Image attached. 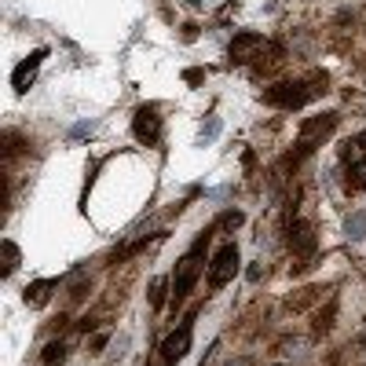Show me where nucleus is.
I'll use <instances>...</instances> for the list:
<instances>
[{
  "instance_id": "f257e3e1",
  "label": "nucleus",
  "mask_w": 366,
  "mask_h": 366,
  "mask_svg": "<svg viewBox=\"0 0 366 366\" xmlns=\"http://www.w3.org/2000/svg\"><path fill=\"white\" fill-rule=\"evenodd\" d=\"M326 85H330V77H326L322 70H315V73L300 77V81H279V85H271L264 92V103H268V107H279V110H300L304 103L322 96Z\"/></svg>"
},
{
  "instance_id": "f03ea898",
  "label": "nucleus",
  "mask_w": 366,
  "mask_h": 366,
  "mask_svg": "<svg viewBox=\"0 0 366 366\" xmlns=\"http://www.w3.org/2000/svg\"><path fill=\"white\" fill-rule=\"evenodd\" d=\"M216 234V224L213 227H205V231H198V238H194V245L187 253H183V260L176 264V279H173V311L187 300V293L194 290V282H198V274H202V256H205V245H209V238Z\"/></svg>"
},
{
  "instance_id": "7ed1b4c3",
  "label": "nucleus",
  "mask_w": 366,
  "mask_h": 366,
  "mask_svg": "<svg viewBox=\"0 0 366 366\" xmlns=\"http://www.w3.org/2000/svg\"><path fill=\"white\" fill-rule=\"evenodd\" d=\"M333 128H337V114H319V117H308V121L300 125L297 147H293V154H290V158H286V165H293V168H297V165L304 162L311 150H315V147H322V139L330 136Z\"/></svg>"
},
{
  "instance_id": "20e7f679",
  "label": "nucleus",
  "mask_w": 366,
  "mask_h": 366,
  "mask_svg": "<svg viewBox=\"0 0 366 366\" xmlns=\"http://www.w3.org/2000/svg\"><path fill=\"white\" fill-rule=\"evenodd\" d=\"M290 250H293V274L308 271L311 268V256L319 250V238H315V227L308 224V220H293L290 224Z\"/></svg>"
},
{
  "instance_id": "39448f33",
  "label": "nucleus",
  "mask_w": 366,
  "mask_h": 366,
  "mask_svg": "<svg viewBox=\"0 0 366 366\" xmlns=\"http://www.w3.org/2000/svg\"><path fill=\"white\" fill-rule=\"evenodd\" d=\"M234 271H238V245L227 242L213 253V260H209V290H224L234 279Z\"/></svg>"
},
{
  "instance_id": "423d86ee",
  "label": "nucleus",
  "mask_w": 366,
  "mask_h": 366,
  "mask_svg": "<svg viewBox=\"0 0 366 366\" xmlns=\"http://www.w3.org/2000/svg\"><path fill=\"white\" fill-rule=\"evenodd\" d=\"M132 136L143 143V147H158L162 143V110L147 103L132 114Z\"/></svg>"
},
{
  "instance_id": "0eeeda50",
  "label": "nucleus",
  "mask_w": 366,
  "mask_h": 366,
  "mask_svg": "<svg viewBox=\"0 0 366 366\" xmlns=\"http://www.w3.org/2000/svg\"><path fill=\"white\" fill-rule=\"evenodd\" d=\"M194 315L198 311H187V319L180 322V330H173L162 345V363H180L191 351V330H194Z\"/></svg>"
},
{
  "instance_id": "6e6552de",
  "label": "nucleus",
  "mask_w": 366,
  "mask_h": 366,
  "mask_svg": "<svg viewBox=\"0 0 366 366\" xmlns=\"http://www.w3.org/2000/svg\"><path fill=\"white\" fill-rule=\"evenodd\" d=\"M264 48H268V41L260 33H234V41H231V48H227V55H231V62H256L260 55H264Z\"/></svg>"
},
{
  "instance_id": "1a4fd4ad",
  "label": "nucleus",
  "mask_w": 366,
  "mask_h": 366,
  "mask_svg": "<svg viewBox=\"0 0 366 366\" xmlns=\"http://www.w3.org/2000/svg\"><path fill=\"white\" fill-rule=\"evenodd\" d=\"M44 55H48V51L37 48L26 62H19V70L11 73V85H15V92H26V88L33 85V77H37V70H41V59H44Z\"/></svg>"
},
{
  "instance_id": "9d476101",
  "label": "nucleus",
  "mask_w": 366,
  "mask_h": 366,
  "mask_svg": "<svg viewBox=\"0 0 366 366\" xmlns=\"http://www.w3.org/2000/svg\"><path fill=\"white\" fill-rule=\"evenodd\" d=\"M59 290V279H37V282H30L26 286V304L30 308H41V304H48V297Z\"/></svg>"
},
{
  "instance_id": "9b49d317",
  "label": "nucleus",
  "mask_w": 366,
  "mask_h": 366,
  "mask_svg": "<svg viewBox=\"0 0 366 366\" xmlns=\"http://www.w3.org/2000/svg\"><path fill=\"white\" fill-rule=\"evenodd\" d=\"M341 162H366V128L341 143Z\"/></svg>"
},
{
  "instance_id": "f8f14e48",
  "label": "nucleus",
  "mask_w": 366,
  "mask_h": 366,
  "mask_svg": "<svg viewBox=\"0 0 366 366\" xmlns=\"http://www.w3.org/2000/svg\"><path fill=\"white\" fill-rule=\"evenodd\" d=\"M322 293H326L322 286H304V290H297V297L286 300V308H290V311H304V308L311 304V300H319Z\"/></svg>"
},
{
  "instance_id": "ddd939ff",
  "label": "nucleus",
  "mask_w": 366,
  "mask_h": 366,
  "mask_svg": "<svg viewBox=\"0 0 366 366\" xmlns=\"http://www.w3.org/2000/svg\"><path fill=\"white\" fill-rule=\"evenodd\" d=\"M345 187L356 191V194L366 191V162H351V168L345 173Z\"/></svg>"
},
{
  "instance_id": "4468645a",
  "label": "nucleus",
  "mask_w": 366,
  "mask_h": 366,
  "mask_svg": "<svg viewBox=\"0 0 366 366\" xmlns=\"http://www.w3.org/2000/svg\"><path fill=\"white\" fill-rule=\"evenodd\" d=\"M41 363H44V366H62V363H67V345H62V341H51V345L41 351Z\"/></svg>"
},
{
  "instance_id": "2eb2a0df",
  "label": "nucleus",
  "mask_w": 366,
  "mask_h": 366,
  "mask_svg": "<svg viewBox=\"0 0 366 366\" xmlns=\"http://www.w3.org/2000/svg\"><path fill=\"white\" fill-rule=\"evenodd\" d=\"M0 143H4V158H8V162L15 158V154H22V147H26L22 136H19V132H11V128H8L4 136H0Z\"/></svg>"
},
{
  "instance_id": "dca6fc26",
  "label": "nucleus",
  "mask_w": 366,
  "mask_h": 366,
  "mask_svg": "<svg viewBox=\"0 0 366 366\" xmlns=\"http://www.w3.org/2000/svg\"><path fill=\"white\" fill-rule=\"evenodd\" d=\"M242 224H245V213H238V209H227V213L216 220V231H234V227H242Z\"/></svg>"
},
{
  "instance_id": "f3484780",
  "label": "nucleus",
  "mask_w": 366,
  "mask_h": 366,
  "mask_svg": "<svg viewBox=\"0 0 366 366\" xmlns=\"http://www.w3.org/2000/svg\"><path fill=\"white\" fill-rule=\"evenodd\" d=\"M333 315H337V300H330V304H326V311H319L315 315V333H326L333 326Z\"/></svg>"
},
{
  "instance_id": "a211bd4d",
  "label": "nucleus",
  "mask_w": 366,
  "mask_h": 366,
  "mask_svg": "<svg viewBox=\"0 0 366 366\" xmlns=\"http://www.w3.org/2000/svg\"><path fill=\"white\" fill-rule=\"evenodd\" d=\"M15 268H19V245L11 242V238H4V279H8Z\"/></svg>"
},
{
  "instance_id": "6ab92c4d",
  "label": "nucleus",
  "mask_w": 366,
  "mask_h": 366,
  "mask_svg": "<svg viewBox=\"0 0 366 366\" xmlns=\"http://www.w3.org/2000/svg\"><path fill=\"white\" fill-rule=\"evenodd\" d=\"M92 293V282L85 279V274H77V279H73V286H70V300H73V304H81V300Z\"/></svg>"
},
{
  "instance_id": "aec40b11",
  "label": "nucleus",
  "mask_w": 366,
  "mask_h": 366,
  "mask_svg": "<svg viewBox=\"0 0 366 366\" xmlns=\"http://www.w3.org/2000/svg\"><path fill=\"white\" fill-rule=\"evenodd\" d=\"M165 293H168V279H154L150 282V308H162L165 304Z\"/></svg>"
},
{
  "instance_id": "412c9836",
  "label": "nucleus",
  "mask_w": 366,
  "mask_h": 366,
  "mask_svg": "<svg viewBox=\"0 0 366 366\" xmlns=\"http://www.w3.org/2000/svg\"><path fill=\"white\" fill-rule=\"evenodd\" d=\"M363 231H366V213H356L348 220V238H363Z\"/></svg>"
},
{
  "instance_id": "4be33fe9",
  "label": "nucleus",
  "mask_w": 366,
  "mask_h": 366,
  "mask_svg": "<svg viewBox=\"0 0 366 366\" xmlns=\"http://www.w3.org/2000/svg\"><path fill=\"white\" fill-rule=\"evenodd\" d=\"M88 132H92V121H81V125H73V128H70V136H73V139H85Z\"/></svg>"
},
{
  "instance_id": "5701e85b",
  "label": "nucleus",
  "mask_w": 366,
  "mask_h": 366,
  "mask_svg": "<svg viewBox=\"0 0 366 366\" xmlns=\"http://www.w3.org/2000/svg\"><path fill=\"white\" fill-rule=\"evenodd\" d=\"M245 274H250V282H260V274H264V268H260V264H253Z\"/></svg>"
},
{
  "instance_id": "b1692460",
  "label": "nucleus",
  "mask_w": 366,
  "mask_h": 366,
  "mask_svg": "<svg viewBox=\"0 0 366 366\" xmlns=\"http://www.w3.org/2000/svg\"><path fill=\"white\" fill-rule=\"evenodd\" d=\"M198 37V26H183V41H194Z\"/></svg>"
},
{
  "instance_id": "393cba45",
  "label": "nucleus",
  "mask_w": 366,
  "mask_h": 366,
  "mask_svg": "<svg viewBox=\"0 0 366 366\" xmlns=\"http://www.w3.org/2000/svg\"><path fill=\"white\" fill-rule=\"evenodd\" d=\"M103 345H107V333H99V337H92V351H99Z\"/></svg>"
},
{
  "instance_id": "a878e982",
  "label": "nucleus",
  "mask_w": 366,
  "mask_h": 366,
  "mask_svg": "<svg viewBox=\"0 0 366 366\" xmlns=\"http://www.w3.org/2000/svg\"><path fill=\"white\" fill-rule=\"evenodd\" d=\"M202 77H205L202 70H187V81H191V85H198V81H202Z\"/></svg>"
},
{
  "instance_id": "bb28decb",
  "label": "nucleus",
  "mask_w": 366,
  "mask_h": 366,
  "mask_svg": "<svg viewBox=\"0 0 366 366\" xmlns=\"http://www.w3.org/2000/svg\"><path fill=\"white\" fill-rule=\"evenodd\" d=\"M187 8H202V0H187Z\"/></svg>"
}]
</instances>
